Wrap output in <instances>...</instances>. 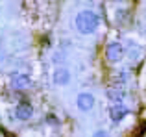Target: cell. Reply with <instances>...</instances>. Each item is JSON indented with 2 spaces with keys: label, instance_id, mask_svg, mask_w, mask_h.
<instances>
[{
  "label": "cell",
  "instance_id": "1",
  "mask_svg": "<svg viewBox=\"0 0 146 137\" xmlns=\"http://www.w3.org/2000/svg\"><path fill=\"white\" fill-rule=\"evenodd\" d=\"M100 26V17L96 11L93 9H82L78 11V15H76L74 19V28L78 33H82V35H91V33H94L98 30Z\"/></svg>",
  "mask_w": 146,
  "mask_h": 137
},
{
  "label": "cell",
  "instance_id": "2",
  "mask_svg": "<svg viewBox=\"0 0 146 137\" xmlns=\"http://www.w3.org/2000/svg\"><path fill=\"white\" fill-rule=\"evenodd\" d=\"M106 58L109 63H118L124 58V45L120 41H111L106 47Z\"/></svg>",
  "mask_w": 146,
  "mask_h": 137
},
{
  "label": "cell",
  "instance_id": "3",
  "mask_svg": "<svg viewBox=\"0 0 146 137\" xmlns=\"http://www.w3.org/2000/svg\"><path fill=\"white\" fill-rule=\"evenodd\" d=\"M94 104H96L94 94L89 93V91H82V93L76 96V108H78L80 111H83V113L91 111V109L94 108Z\"/></svg>",
  "mask_w": 146,
  "mask_h": 137
},
{
  "label": "cell",
  "instance_id": "4",
  "mask_svg": "<svg viewBox=\"0 0 146 137\" xmlns=\"http://www.w3.org/2000/svg\"><path fill=\"white\" fill-rule=\"evenodd\" d=\"M128 115H129V108L126 104H111V108H109V119L113 120L115 124H120Z\"/></svg>",
  "mask_w": 146,
  "mask_h": 137
},
{
  "label": "cell",
  "instance_id": "5",
  "mask_svg": "<svg viewBox=\"0 0 146 137\" xmlns=\"http://www.w3.org/2000/svg\"><path fill=\"white\" fill-rule=\"evenodd\" d=\"M52 82L59 87L68 85L70 83V70L67 67H56L54 68V74H52Z\"/></svg>",
  "mask_w": 146,
  "mask_h": 137
},
{
  "label": "cell",
  "instance_id": "6",
  "mask_svg": "<svg viewBox=\"0 0 146 137\" xmlns=\"http://www.w3.org/2000/svg\"><path fill=\"white\" fill-rule=\"evenodd\" d=\"M32 85V78L26 72H15L11 74V87L13 89H28Z\"/></svg>",
  "mask_w": 146,
  "mask_h": 137
},
{
  "label": "cell",
  "instance_id": "7",
  "mask_svg": "<svg viewBox=\"0 0 146 137\" xmlns=\"http://www.w3.org/2000/svg\"><path fill=\"white\" fill-rule=\"evenodd\" d=\"M33 106L26 104V102H22V104H19L17 108H15V117H17L21 122H26V120H30L33 117Z\"/></svg>",
  "mask_w": 146,
  "mask_h": 137
},
{
  "label": "cell",
  "instance_id": "8",
  "mask_svg": "<svg viewBox=\"0 0 146 137\" xmlns=\"http://www.w3.org/2000/svg\"><path fill=\"white\" fill-rule=\"evenodd\" d=\"M106 96H107V100L113 102V104H122V100H124V96H126V91L122 89V87H111V89H107Z\"/></svg>",
  "mask_w": 146,
  "mask_h": 137
},
{
  "label": "cell",
  "instance_id": "9",
  "mask_svg": "<svg viewBox=\"0 0 146 137\" xmlns=\"http://www.w3.org/2000/svg\"><path fill=\"white\" fill-rule=\"evenodd\" d=\"M93 137H111V134L107 130H104V128H100V130H96L93 134Z\"/></svg>",
  "mask_w": 146,
  "mask_h": 137
},
{
  "label": "cell",
  "instance_id": "10",
  "mask_svg": "<svg viewBox=\"0 0 146 137\" xmlns=\"http://www.w3.org/2000/svg\"><path fill=\"white\" fill-rule=\"evenodd\" d=\"M115 80H117V82H120V83H124L126 80H128V76H126V72H118V76Z\"/></svg>",
  "mask_w": 146,
  "mask_h": 137
}]
</instances>
